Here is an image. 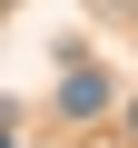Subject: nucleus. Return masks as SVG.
<instances>
[{"mask_svg": "<svg viewBox=\"0 0 138 148\" xmlns=\"http://www.w3.org/2000/svg\"><path fill=\"white\" fill-rule=\"evenodd\" d=\"M109 99H118V89H109V69H99V59H89V69L69 59V79H59V109H69V119H99Z\"/></svg>", "mask_w": 138, "mask_h": 148, "instance_id": "nucleus-1", "label": "nucleus"}, {"mask_svg": "<svg viewBox=\"0 0 138 148\" xmlns=\"http://www.w3.org/2000/svg\"><path fill=\"white\" fill-rule=\"evenodd\" d=\"M0 148H20V128H10V109H0Z\"/></svg>", "mask_w": 138, "mask_h": 148, "instance_id": "nucleus-2", "label": "nucleus"}, {"mask_svg": "<svg viewBox=\"0 0 138 148\" xmlns=\"http://www.w3.org/2000/svg\"><path fill=\"white\" fill-rule=\"evenodd\" d=\"M128 148H138V99H128Z\"/></svg>", "mask_w": 138, "mask_h": 148, "instance_id": "nucleus-3", "label": "nucleus"}]
</instances>
